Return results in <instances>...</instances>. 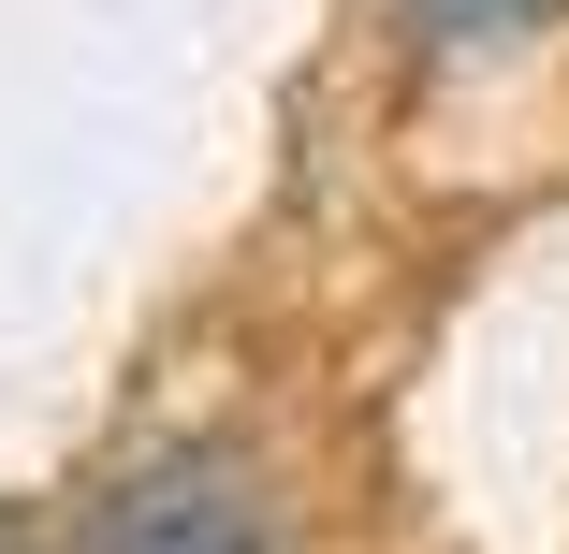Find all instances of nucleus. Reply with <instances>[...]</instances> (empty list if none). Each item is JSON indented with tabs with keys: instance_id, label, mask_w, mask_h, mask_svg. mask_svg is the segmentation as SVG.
<instances>
[{
	"instance_id": "obj_3",
	"label": "nucleus",
	"mask_w": 569,
	"mask_h": 554,
	"mask_svg": "<svg viewBox=\"0 0 569 554\" xmlns=\"http://www.w3.org/2000/svg\"><path fill=\"white\" fill-rule=\"evenodd\" d=\"M0 554H44V540H30V525H16V511H0Z\"/></svg>"
},
{
	"instance_id": "obj_2",
	"label": "nucleus",
	"mask_w": 569,
	"mask_h": 554,
	"mask_svg": "<svg viewBox=\"0 0 569 554\" xmlns=\"http://www.w3.org/2000/svg\"><path fill=\"white\" fill-rule=\"evenodd\" d=\"M555 16V0H409V30H438V44H526Z\"/></svg>"
},
{
	"instance_id": "obj_1",
	"label": "nucleus",
	"mask_w": 569,
	"mask_h": 554,
	"mask_svg": "<svg viewBox=\"0 0 569 554\" xmlns=\"http://www.w3.org/2000/svg\"><path fill=\"white\" fill-rule=\"evenodd\" d=\"M73 554H292V525H278V496H263V467H234V453H161V467H132V482L88 496Z\"/></svg>"
}]
</instances>
